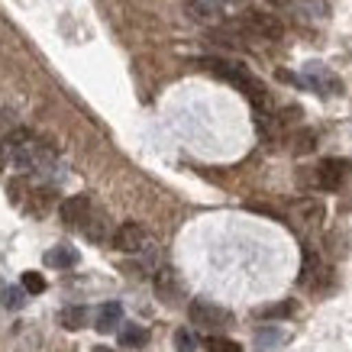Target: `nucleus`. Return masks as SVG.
Wrapping results in <instances>:
<instances>
[{
    "mask_svg": "<svg viewBox=\"0 0 352 352\" xmlns=\"http://www.w3.org/2000/svg\"><path fill=\"white\" fill-rule=\"evenodd\" d=\"M26 136H30L26 129H16V133H10L7 139H0V168H7V165L16 162V149H20V142Z\"/></svg>",
    "mask_w": 352,
    "mask_h": 352,
    "instance_id": "f8f14e48",
    "label": "nucleus"
},
{
    "mask_svg": "<svg viewBox=\"0 0 352 352\" xmlns=\"http://www.w3.org/2000/svg\"><path fill=\"white\" fill-rule=\"evenodd\" d=\"M188 317H191V323L201 327V330H226V327L233 323V314H230V310H223L220 304H214V300H207V298L191 300Z\"/></svg>",
    "mask_w": 352,
    "mask_h": 352,
    "instance_id": "f03ea898",
    "label": "nucleus"
},
{
    "mask_svg": "<svg viewBox=\"0 0 352 352\" xmlns=\"http://www.w3.org/2000/svg\"><path fill=\"white\" fill-rule=\"evenodd\" d=\"M314 146H317V133H314V129H300V133H294V139H291V149L298 152V155L310 152Z\"/></svg>",
    "mask_w": 352,
    "mask_h": 352,
    "instance_id": "6ab92c4d",
    "label": "nucleus"
},
{
    "mask_svg": "<svg viewBox=\"0 0 352 352\" xmlns=\"http://www.w3.org/2000/svg\"><path fill=\"white\" fill-rule=\"evenodd\" d=\"M26 214L36 217V220H43V217L52 214V207H55V191L52 188H36V191H30V197H26Z\"/></svg>",
    "mask_w": 352,
    "mask_h": 352,
    "instance_id": "423d86ee",
    "label": "nucleus"
},
{
    "mask_svg": "<svg viewBox=\"0 0 352 352\" xmlns=\"http://www.w3.org/2000/svg\"><path fill=\"white\" fill-rule=\"evenodd\" d=\"M97 352H107V349H97Z\"/></svg>",
    "mask_w": 352,
    "mask_h": 352,
    "instance_id": "b1692460",
    "label": "nucleus"
},
{
    "mask_svg": "<svg viewBox=\"0 0 352 352\" xmlns=\"http://www.w3.org/2000/svg\"><path fill=\"white\" fill-rule=\"evenodd\" d=\"M26 294H30L26 288L7 285V288H3V294H0V300H3V307H7V310H20L23 304H26Z\"/></svg>",
    "mask_w": 352,
    "mask_h": 352,
    "instance_id": "dca6fc26",
    "label": "nucleus"
},
{
    "mask_svg": "<svg viewBox=\"0 0 352 352\" xmlns=\"http://www.w3.org/2000/svg\"><path fill=\"white\" fill-rule=\"evenodd\" d=\"M58 214H62V220L68 226H85L87 217L94 214V210H91V201H87V197H68V201H62V210H58Z\"/></svg>",
    "mask_w": 352,
    "mask_h": 352,
    "instance_id": "0eeeda50",
    "label": "nucleus"
},
{
    "mask_svg": "<svg viewBox=\"0 0 352 352\" xmlns=\"http://www.w3.org/2000/svg\"><path fill=\"white\" fill-rule=\"evenodd\" d=\"M294 314V300H281V304H272V307H262L258 310V317L262 320H285Z\"/></svg>",
    "mask_w": 352,
    "mask_h": 352,
    "instance_id": "a211bd4d",
    "label": "nucleus"
},
{
    "mask_svg": "<svg viewBox=\"0 0 352 352\" xmlns=\"http://www.w3.org/2000/svg\"><path fill=\"white\" fill-rule=\"evenodd\" d=\"M23 288L30 291V294H43V291H45V278L39 275V272H26V275H23Z\"/></svg>",
    "mask_w": 352,
    "mask_h": 352,
    "instance_id": "4be33fe9",
    "label": "nucleus"
},
{
    "mask_svg": "<svg viewBox=\"0 0 352 352\" xmlns=\"http://www.w3.org/2000/svg\"><path fill=\"white\" fill-rule=\"evenodd\" d=\"M288 340V333L285 330H275V327H262V330L256 333V342L265 349V346H278V342H285Z\"/></svg>",
    "mask_w": 352,
    "mask_h": 352,
    "instance_id": "aec40b11",
    "label": "nucleus"
},
{
    "mask_svg": "<svg viewBox=\"0 0 352 352\" xmlns=\"http://www.w3.org/2000/svg\"><path fill=\"white\" fill-rule=\"evenodd\" d=\"M155 291L162 294V300H175V294H178V281H175V272L171 268H162L159 275H155Z\"/></svg>",
    "mask_w": 352,
    "mask_h": 352,
    "instance_id": "4468645a",
    "label": "nucleus"
},
{
    "mask_svg": "<svg viewBox=\"0 0 352 352\" xmlns=\"http://www.w3.org/2000/svg\"><path fill=\"white\" fill-rule=\"evenodd\" d=\"M146 342H149V330H142L136 323H129V327L120 330V346H123V349H142Z\"/></svg>",
    "mask_w": 352,
    "mask_h": 352,
    "instance_id": "ddd939ff",
    "label": "nucleus"
},
{
    "mask_svg": "<svg viewBox=\"0 0 352 352\" xmlns=\"http://www.w3.org/2000/svg\"><path fill=\"white\" fill-rule=\"evenodd\" d=\"M146 230L139 223H123L117 226V233H113V249L120 252H139V249H146Z\"/></svg>",
    "mask_w": 352,
    "mask_h": 352,
    "instance_id": "39448f33",
    "label": "nucleus"
},
{
    "mask_svg": "<svg viewBox=\"0 0 352 352\" xmlns=\"http://www.w3.org/2000/svg\"><path fill=\"white\" fill-rule=\"evenodd\" d=\"M243 30L252 32V36H262V39H281L285 36V26L278 20L275 13H265V10H256V7H249L243 13Z\"/></svg>",
    "mask_w": 352,
    "mask_h": 352,
    "instance_id": "7ed1b4c3",
    "label": "nucleus"
},
{
    "mask_svg": "<svg viewBox=\"0 0 352 352\" xmlns=\"http://www.w3.org/2000/svg\"><path fill=\"white\" fill-rule=\"evenodd\" d=\"M175 349H178V352H194V349H197L194 333L191 330H178V333H175Z\"/></svg>",
    "mask_w": 352,
    "mask_h": 352,
    "instance_id": "5701e85b",
    "label": "nucleus"
},
{
    "mask_svg": "<svg viewBox=\"0 0 352 352\" xmlns=\"http://www.w3.org/2000/svg\"><path fill=\"white\" fill-rule=\"evenodd\" d=\"M349 175H352V165L346 159H323L317 165V184L323 191H340Z\"/></svg>",
    "mask_w": 352,
    "mask_h": 352,
    "instance_id": "20e7f679",
    "label": "nucleus"
},
{
    "mask_svg": "<svg viewBox=\"0 0 352 352\" xmlns=\"http://www.w3.org/2000/svg\"><path fill=\"white\" fill-rule=\"evenodd\" d=\"M43 262L49 268H75L81 262V256H78L75 245H55V249H49L43 256Z\"/></svg>",
    "mask_w": 352,
    "mask_h": 352,
    "instance_id": "6e6552de",
    "label": "nucleus"
},
{
    "mask_svg": "<svg viewBox=\"0 0 352 352\" xmlns=\"http://www.w3.org/2000/svg\"><path fill=\"white\" fill-rule=\"evenodd\" d=\"M58 320H62L65 330H81L87 323V307H65L58 314Z\"/></svg>",
    "mask_w": 352,
    "mask_h": 352,
    "instance_id": "2eb2a0df",
    "label": "nucleus"
},
{
    "mask_svg": "<svg viewBox=\"0 0 352 352\" xmlns=\"http://www.w3.org/2000/svg\"><path fill=\"white\" fill-rule=\"evenodd\" d=\"M81 230H85V233L91 236L94 243H104V239H107V220H104L100 214H91V217H87V223L81 226Z\"/></svg>",
    "mask_w": 352,
    "mask_h": 352,
    "instance_id": "f3484780",
    "label": "nucleus"
},
{
    "mask_svg": "<svg viewBox=\"0 0 352 352\" xmlns=\"http://www.w3.org/2000/svg\"><path fill=\"white\" fill-rule=\"evenodd\" d=\"M201 68H207V72L217 78H223L226 85H233L236 91H243V94L249 97V104L256 107V113H272V97H268L265 85H262L245 65L226 62V58H201Z\"/></svg>",
    "mask_w": 352,
    "mask_h": 352,
    "instance_id": "f257e3e1",
    "label": "nucleus"
},
{
    "mask_svg": "<svg viewBox=\"0 0 352 352\" xmlns=\"http://www.w3.org/2000/svg\"><path fill=\"white\" fill-rule=\"evenodd\" d=\"M307 81L314 91H320V94H336L340 91V81L323 68V65H307Z\"/></svg>",
    "mask_w": 352,
    "mask_h": 352,
    "instance_id": "1a4fd4ad",
    "label": "nucleus"
},
{
    "mask_svg": "<svg viewBox=\"0 0 352 352\" xmlns=\"http://www.w3.org/2000/svg\"><path fill=\"white\" fill-rule=\"evenodd\" d=\"M291 214L298 217L304 226H317L323 220V204L320 201H310V197H307V201L294 204V207H291Z\"/></svg>",
    "mask_w": 352,
    "mask_h": 352,
    "instance_id": "9b49d317",
    "label": "nucleus"
},
{
    "mask_svg": "<svg viewBox=\"0 0 352 352\" xmlns=\"http://www.w3.org/2000/svg\"><path fill=\"white\" fill-rule=\"evenodd\" d=\"M123 323V307H120L117 300H110V304H104V307L97 310V333H113Z\"/></svg>",
    "mask_w": 352,
    "mask_h": 352,
    "instance_id": "9d476101",
    "label": "nucleus"
},
{
    "mask_svg": "<svg viewBox=\"0 0 352 352\" xmlns=\"http://www.w3.org/2000/svg\"><path fill=\"white\" fill-rule=\"evenodd\" d=\"M207 349L210 352H243V346L233 340H226V336H210V340H207Z\"/></svg>",
    "mask_w": 352,
    "mask_h": 352,
    "instance_id": "412c9836",
    "label": "nucleus"
}]
</instances>
